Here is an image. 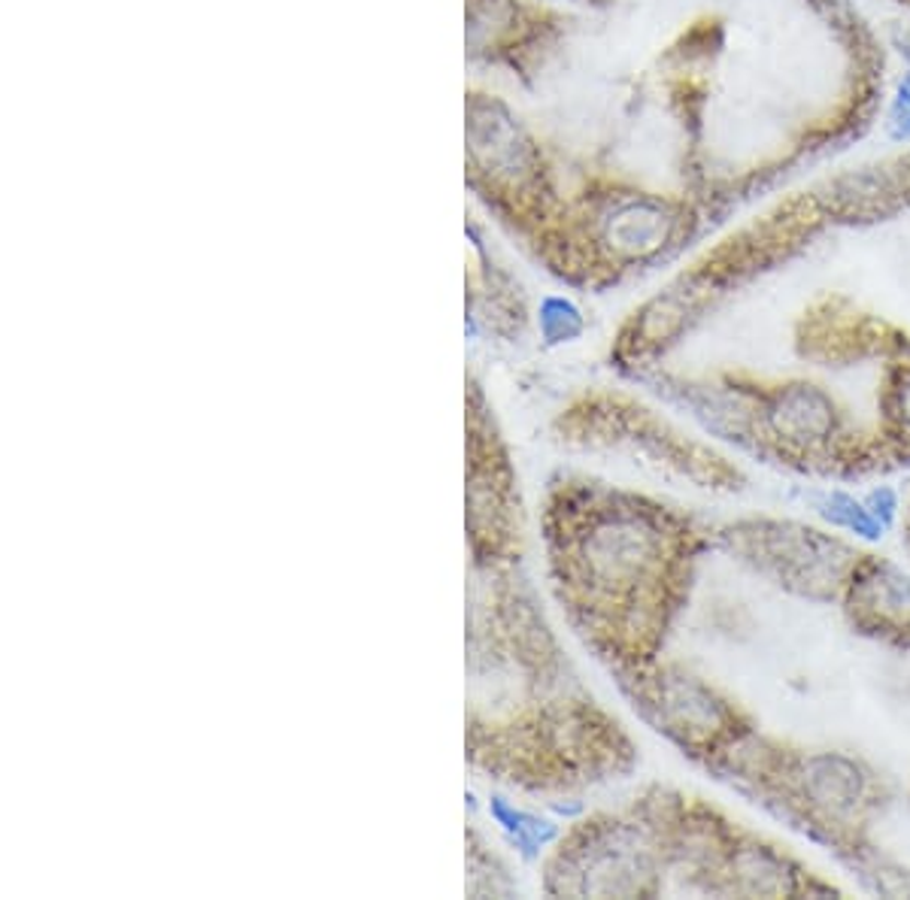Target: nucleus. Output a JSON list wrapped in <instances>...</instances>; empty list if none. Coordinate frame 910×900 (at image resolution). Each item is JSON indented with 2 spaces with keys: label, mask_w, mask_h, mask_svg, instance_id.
<instances>
[{
  "label": "nucleus",
  "mask_w": 910,
  "mask_h": 900,
  "mask_svg": "<svg viewBox=\"0 0 910 900\" xmlns=\"http://www.w3.org/2000/svg\"><path fill=\"white\" fill-rule=\"evenodd\" d=\"M889 131L896 140H910V106L905 101H896L889 113Z\"/></svg>",
  "instance_id": "obj_4"
},
{
  "label": "nucleus",
  "mask_w": 910,
  "mask_h": 900,
  "mask_svg": "<svg viewBox=\"0 0 910 900\" xmlns=\"http://www.w3.org/2000/svg\"><path fill=\"white\" fill-rule=\"evenodd\" d=\"M898 101H905V104L910 106V73L898 82Z\"/></svg>",
  "instance_id": "obj_5"
},
{
  "label": "nucleus",
  "mask_w": 910,
  "mask_h": 900,
  "mask_svg": "<svg viewBox=\"0 0 910 900\" xmlns=\"http://www.w3.org/2000/svg\"><path fill=\"white\" fill-rule=\"evenodd\" d=\"M468 155L474 186H482V198H495V210L504 212V222L523 231L528 191L540 183V161L532 137L495 97H470Z\"/></svg>",
  "instance_id": "obj_2"
},
{
  "label": "nucleus",
  "mask_w": 910,
  "mask_h": 900,
  "mask_svg": "<svg viewBox=\"0 0 910 900\" xmlns=\"http://www.w3.org/2000/svg\"><path fill=\"white\" fill-rule=\"evenodd\" d=\"M468 764L498 785L552 795L631 764L616 722L576 691L523 570V501L508 461L465 470Z\"/></svg>",
  "instance_id": "obj_1"
},
{
  "label": "nucleus",
  "mask_w": 910,
  "mask_h": 900,
  "mask_svg": "<svg viewBox=\"0 0 910 900\" xmlns=\"http://www.w3.org/2000/svg\"><path fill=\"white\" fill-rule=\"evenodd\" d=\"M540 325L549 340H568L580 331V313L564 297H547L540 306Z\"/></svg>",
  "instance_id": "obj_3"
}]
</instances>
